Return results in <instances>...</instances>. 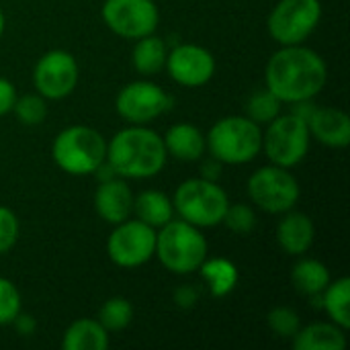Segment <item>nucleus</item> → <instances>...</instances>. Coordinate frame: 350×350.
Wrapping results in <instances>:
<instances>
[{
	"label": "nucleus",
	"instance_id": "8",
	"mask_svg": "<svg viewBox=\"0 0 350 350\" xmlns=\"http://www.w3.org/2000/svg\"><path fill=\"white\" fill-rule=\"evenodd\" d=\"M322 18L320 0H279L269 14V33L281 45L304 43Z\"/></svg>",
	"mask_w": 350,
	"mask_h": 350
},
{
	"label": "nucleus",
	"instance_id": "31",
	"mask_svg": "<svg viewBox=\"0 0 350 350\" xmlns=\"http://www.w3.org/2000/svg\"><path fill=\"white\" fill-rule=\"evenodd\" d=\"M18 312H21V293L16 285L0 277V326L12 324Z\"/></svg>",
	"mask_w": 350,
	"mask_h": 350
},
{
	"label": "nucleus",
	"instance_id": "1",
	"mask_svg": "<svg viewBox=\"0 0 350 350\" xmlns=\"http://www.w3.org/2000/svg\"><path fill=\"white\" fill-rule=\"evenodd\" d=\"M267 88L281 103H299L322 92L328 80V68L320 53L310 47L283 45L275 51L265 72Z\"/></svg>",
	"mask_w": 350,
	"mask_h": 350
},
{
	"label": "nucleus",
	"instance_id": "7",
	"mask_svg": "<svg viewBox=\"0 0 350 350\" xmlns=\"http://www.w3.org/2000/svg\"><path fill=\"white\" fill-rule=\"evenodd\" d=\"M310 127L297 115L275 117L262 133V150L267 158L281 168L297 166L310 150Z\"/></svg>",
	"mask_w": 350,
	"mask_h": 350
},
{
	"label": "nucleus",
	"instance_id": "14",
	"mask_svg": "<svg viewBox=\"0 0 350 350\" xmlns=\"http://www.w3.org/2000/svg\"><path fill=\"white\" fill-rule=\"evenodd\" d=\"M174 82L180 86L197 88L207 84L215 74V57L209 49L195 45V43H183L176 45L166 55L164 66Z\"/></svg>",
	"mask_w": 350,
	"mask_h": 350
},
{
	"label": "nucleus",
	"instance_id": "2",
	"mask_svg": "<svg viewBox=\"0 0 350 350\" xmlns=\"http://www.w3.org/2000/svg\"><path fill=\"white\" fill-rule=\"evenodd\" d=\"M162 137L144 125H131L107 144V162L121 178H152L166 164Z\"/></svg>",
	"mask_w": 350,
	"mask_h": 350
},
{
	"label": "nucleus",
	"instance_id": "12",
	"mask_svg": "<svg viewBox=\"0 0 350 350\" xmlns=\"http://www.w3.org/2000/svg\"><path fill=\"white\" fill-rule=\"evenodd\" d=\"M100 12L105 25L125 39L152 35L160 21L154 0H105Z\"/></svg>",
	"mask_w": 350,
	"mask_h": 350
},
{
	"label": "nucleus",
	"instance_id": "4",
	"mask_svg": "<svg viewBox=\"0 0 350 350\" xmlns=\"http://www.w3.org/2000/svg\"><path fill=\"white\" fill-rule=\"evenodd\" d=\"M205 148L221 164H246L262 150L260 125L246 115L224 117L205 135Z\"/></svg>",
	"mask_w": 350,
	"mask_h": 350
},
{
	"label": "nucleus",
	"instance_id": "32",
	"mask_svg": "<svg viewBox=\"0 0 350 350\" xmlns=\"http://www.w3.org/2000/svg\"><path fill=\"white\" fill-rule=\"evenodd\" d=\"M18 240V219L16 215L0 205V254H6Z\"/></svg>",
	"mask_w": 350,
	"mask_h": 350
},
{
	"label": "nucleus",
	"instance_id": "28",
	"mask_svg": "<svg viewBox=\"0 0 350 350\" xmlns=\"http://www.w3.org/2000/svg\"><path fill=\"white\" fill-rule=\"evenodd\" d=\"M12 111L23 125H39L45 121L47 105L41 94H25L21 98L16 96Z\"/></svg>",
	"mask_w": 350,
	"mask_h": 350
},
{
	"label": "nucleus",
	"instance_id": "15",
	"mask_svg": "<svg viewBox=\"0 0 350 350\" xmlns=\"http://www.w3.org/2000/svg\"><path fill=\"white\" fill-rule=\"evenodd\" d=\"M94 209L100 219L109 224H121L133 213V193L129 185L117 176L100 180L94 193Z\"/></svg>",
	"mask_w": 350,
	"mask_h": 350
},
{
	"label": "nucleus",
	"instance_id": "21",
	"mask_svg": "<svg viewBox=\"0 0 350 350\" xmlns=\"http://www.w3.org/2000/svg\"><path fill=\"white\" fill-rule=\"evenodd\" d=\"M133 213L139 221L148 224L154 230H160L164 224H168L174 215V205L168 195L162 191H144L137 197H133Z\"/></svg>",
	"mask_w": 350,
	"mask_h": 350
},
{
	"label": "nucleus",
	"instance_id": "26",
	"mask_svg": "<svg viewBox=\"0 0 350 350\" xmlns=\"http://www.w3.org/2000/svg\"><path fill=\"white\" fill-rule=\"evenodd\" d=\"M133 320V306L125 297H111L98 310V322L107 332H121Z\"/></svg>",
	"mask_w": 350,
	"mask_h": 350
},
{
	"label": "nucleus",
	"instance_id": "11",
	"mask_svg": "<svg viewBox=\"0 0 350 350\" xmlns=\"http://www.w3.org/2000/svg\"><path fill=\"white\" fill-rule=\"evenodd\" d=\"M115 109L131 125H146L172 109V96L154 82L135 80L119 90Z\"/></svg>",
	"mask_w": 350,
	"mask_h": 350
},
{
	"label": "nucleus",
	"instance_id": "10",
	"mask_svg": "<svg viewBox=\"0 0 350 350\" xmlns=\"http://www.w3.org/2000/svg\"><path fill=\"white\" fill-rule=\"evenodd\" d=\"M109 258L121 269H135L146 265L156 252V230L139 219H125L115 224L107 240Z\"/></svg>",
	"mask_w": 350,
	"mask_h": 350
},
{
	"label": "nucleus",
	"instance_id": "9",
	"mask_svg": "<svg viewBox=\"0 0 350 350\" xmlns=\"http://www.w3.org/2000/svg\"><path fill=\"white\" fill-rule=\"evenodd\" d=\"M248 197L267 213H287L299 201V183L287 168L262 166L248 178Z\"/></svg>",
	"mask_w": 350,
	"mask_h": 350
},
{
	"label": "nucleus",
	"instance_id": "16",
	"mask_svg": "<svg viewBox=\"0 0 350 350\" xmlns=\"http://www.w3.org/2000/svg\"><path fill=\"white\" fill-rule=\"evenodd\" d=\"M310 135L328 148H347L350 144L349 115L334 107H316L308 119Z\"/></svg>",
	"mask_w": 350,
	"mask_h": 350
},
{
	"label": "nucleus",
	"instance_id": "13",
	"mask_svg": "<svg viewBox=\"0 0 350 350\" xmlns=\"http://www.w3.org/2000/svg\"><path fill=\"white\" fill-rule=\"evenodd\" d=\"M78 82V64L66 49H51L39 57L33 70V84L43 98L59 100L74 92Z\"/></svg>",
	"mask_w": 350,
	"mask_h": 350
},
{
	"label": "nucleus",
	"instance_id": "30",
	"mask_svg": "<svg viewBox=\"0 0 350 350\" xmlns=\"http://www.w3.org/2000/svg\"><path fill=\"white\" fill-rule=\"evenodd\" d=\"M267 324L275 332V336H279V338H293L301 328V320H299L297 312L291 308L271 310L267 316Z\"/></svg>",
	"mask_w": 350,
	"mask_h": 350
},
{
	"label": "nucleus",
	"instance_id": "33",
	"mask_svg": "<svg viewBox=\"0 0 350 350\" xmlns=\"http://www.w3.org/2000/svg\"><path fill=\"white\" fill-rule=\"evenodd\" d=\"M199 301V289L193 285H183L174 291V304L183 310H191L195 308V304Z\"/></svg>",
	"mask_w": 350,
	"mask_h": 350
},
{
	"label": "nucleus",
	"instance_id": "20",
	"mask_svg": "<svg viewBox=\"0 0 350 350\" xmlns=\"http://www.w3.org/2000/svg\"><path fill=\"white\" fill-rule=\"evenodd\" d=\"M64 350H107L109 349V332L103 328L98 320H76L68 326L62 340Z\"/></svg>",
	"mask_w": 350,
	"mask_h": 350
},
{
	"label": "nucleus",
	"instance_id": "25",
	"mask_svg": "<svg viewBox=\"0 0 350 350\" xmlns=\"http://www.w3.org/2000/svg\"><path fill=\"white\" fill-rule=\"evenodd\" d=\"M322 310L330 316V320L342 330L350 328V279L340 277L322 291Z\"/></svg>",
	"mask_w": 350,
	"mask_h": 350
},
{
	"label": "nucleus",
	"instance_id": "29",
	"mask_svg": "<svg viewBox=\"0 0 350 350\" xmlns=\"http://www.w3.org/2000/svg\"><path fill=\"white\" fill-rule=\"evenodd\" d=\"M221 224H226V228L234 234L246 236L256 228V213L250 205L244 203H236V205H228Z\"/></svg>",
	"mask_w": 350,
	"mask_h": 350
},
{
	"label": "nucleus",
	"instance_id": "37",
	"mask_svg": "<svg viewBox=\"0 0 350 350\" xmlns=\"http://www.w3.org/2000/svg\"><path fill=\"white\" fill-rule=\"evenodd\" d=\"M2 33H4V12L0 8V37H2Z\"/></svg>",
	"mask_w": 350,
	"mask_h": 350
},
{
	"label": "nucleus",
	"instance_id": "24",
	"mask_svg": "<svg viewBox=\"0 0 350 350\" xmlns=\"http://www.w3.org/2000/svg\"><path fill=\"white\" fill-rule=\"evenodd\" d=\"M291 283L297 293L301 295H318L322 293L328 283H330V271L324 262L314 260V258H304L299 260L293 271H291Z\"/></svg>",
	"mask_w": 350,
	"mask_h": 350
},
{
	"label": "nucleus",
	"instance_id": "6",
	"mask_svg": "<svg viewBox=\"0 0 350 350\" xmlns=\"http://www.w3.org/2000/svg\"><path fill=\"white\" fill-rule=\"evenodd\" d=\"M172 205L180 219L197 228H213L221 224L230 199L217 183L199 176L178 185Z\"/></svg>",
	"mask_w": 350,
	"mask_h": 350
},
{
	"label": "nucleus",
	"instance_id": "36",
	"mask_svg": "<svg viewBox=\"0 0 350 350\" xmlns=\"http://www.w3.org/2000/svg\"><path fill=\"white\" fill-rule=\"evenodd\" d=\"M219 176H221V162H217L215 158L203 162V166H201V178L217 183Z\"/></svg>",
	"mask_w": 350,
	"mask_h": 350
},
{
	"label": "nucleus",
	"instance_id": "23",
	"mask_svg": "<svg viewBox=\"0 0 350 350\" xmlns=\"http://www.w3.org/2000/svg\"><path fill=\"white\" fill-rule=\"evenodd\" d=\"M166 55H168V49H166L164 39L152 33V35L137 39L133 53H131V64L142 76H154L164 70Z\"/></svg>",
	"mask_w": 350,
	"mask_h": 350
},
{
	"label": "nucleus",
	"instance_id": "5",
	"mask_svg": "<svg viewBox=\"0 0 350 350\" xmlns=\"http://www.w3.org/2000/svg\"><path fill=\"white\" fill-rule=\"evenodd\" d=\"M51 156L68 174H94V170L107 160V142L88 125H72L57 133L51 146Z\"/></svg>",
	"mask_w": 350,
	"mask_h": 350
},
{
	"label": "nucleus",
	"instance_id": "27",
	"mask_svg": "<svg viewBox=\"0 0 350 350\" xmlns=\"http://www.w3.org/2000/svg\"><path fill=\"white\" fill-rule=\"evenodd\" d=\"M281 105L283 103L269 88L258 90L246 103V117L258 125H269L275 117L281 115Z\"/></svg>",
	"mask_w": 350,
	"mask_h": 350
},
{
	"label": "nucleus",
	"instance_id": "19",
	"mask_svg": "<svg viewBox=\"0 0 350 350\" xmlns=\"http://www.w3.org/2000/svg\"><path fill=\"white\" fill-rule=\"evenodd\" d=\"M347 330L332 324H310L299 328V332L291 338L295 350H345L347 349Z\"/></svg>",
	"mask_w": 350,
	"mask_h": 350
},
{
	"label": "nucleus",
	"instance_id": "34",
	"mask_svg": "<svg viewBox=\"0 0 350 350\" xmlns=\"http://www.w3.org/2000/svg\"><path fill=\"white\" fill-rule=\"evenodd\" d=\"M16 100V90L14 84L6 78H0V117L10 113Z\"/></svg>",
	"mask_w": 350,
	"mask_h": 350
},
{
	"label": "nucleus",
	"instance_id": "22",
	"mask_svg": "<svg viewBox=\"0 0 350 350\" xmlns=\"http://www.w3.org/2000/svg\"><path fill=\"white\" fill-rule=\"evenodd\" d=\"M199 271H201L203 281L209 287L211 297L215 299L230 295L238 285V269L228 258H209V260L205 258Z\"/></svg>",
	"mask_w": 350,
	"mask_h": 350
},
{
	"label": "nucleus",
	"instance_id": "18",
	"mask_svg": "<svg viewBox=\"0 0 350 350\" xmlns=\"http://www.w3.org/2000/svg\"><path fill=\"white\" fill-rule=\"evenodd\" d=\"M166 154H170L176 160L183 162H195L201 160L205 152V135L199 127L191 123H176L172 125L166 135L162 137Z\"/></svg>",
	"mask_w": 350,
	"mask_h": 350
},
{
	"label": "nucleus",
	"instance_id": "3",
	"mask_svg": "<svg viewBox=\"0 0 350 350\" xmlns=\"http://www.w3.org/2000/svg\"><path fill=\"white\" fill-rule=\"evenodd\" d=\"M160 262L174 275H189L199 271L207 258V240L201 228L185 221L170 219L156 232V252Z\"/></svg>",
	"mask_w": 350,
	"mask_h": 350
},
{
	"label": "nucleus",
	"instance_id": "17",
	"mask_svg": "<svg viewBox=\"0 0 350 350\" xmlns=\"http://www.w3.org/2000/svg\"><path fill=\"white\" fill-rule=\"evenodd\" d=\"M316 238V226L310 215L301 211H287V215L277 226V242L281 250L291 256L306 254Z\"/></svg>",
	"mask_w": 350,
	"mask_h": 350
},
{
	"label": "nucleus",
	"instance_id": "35",
	"mask_svg": "<svg viewBox=\"0 0 350 350\" xmlns=\"http://www.w3.org/2000/svg\"><path fill=\"white\" fill-rule=\"evenodd\" d=\"M12 326L16 328V332H18L21 336H31V334L35 332V328H37V322H35V318H33L31 314L18 312V316L12 320Z\"/></svg>",
	"mask_w": 350,
	"mask_h": 350
}]
</instances>
